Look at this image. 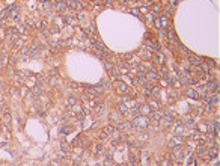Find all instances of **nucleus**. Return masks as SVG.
<instances>
[{"label":"nucleus","instance_id":"26","mask_svg":"<svg viewBox=\"0 0 220 166\" xmlns=\"http://www.w3.org/2000/svg\"><path fill=\"white\" fill-rule=\"evenodd\" d=\"M161 76L169 77V71H167V68H166V66H163V68H161Z\"/></svg>","mask_w":220,"mask_h":166},{"label":"nucleus","instance_id":"43","mask_svg":"<svg viewBox=\"0 0 220 166\" xmlns=\"http://www.w3.org/2000/svg\"><path fill=\"white\" fill-rule=\"evenodd\" d=\"M51 33H59V27H57V26H54V27L51 29Z\"/></svg>","mask_w":220,"mask_h":166},{"label":"nucleus","instance_id":"48","mask_svg":"<svg viewBox=\"0 0 220 166\" xmlns=\"http://www.w3.org/2000/svg\"><path fill=\"white\" fill-rule=\"evenodd\" d=\"M104 3H106V5H109V6H112V0H104Z\"/></svg>","mask_w":220,"mask_h":166},{"label":"nucleus","instance_id":"18","mask_svg":"<svg viewBox=\"0 0 220 166\" xmlns=\"http://www.w3.org/2000/svg\"><path fill=\"white\" fill-rule=\"evenodd\" d=\"M140 51H142V55H143V59H146V60L151 59V51L149 50H140Z\"/></svg>","mask_w":220,"mask_h":166},{"label":"nucleus","instance_id":"28","mask_svg":"<svg viewBox=\"0 0 220 166\" xmlns=\"http://www.w3.org/2000/svg\"><path fill=\"white\" fill-rule=\"evenodd\" d=\"M71 131H72L71 127H63V128H62V133H63V134H68V133H71Z\"/></svg>","mask_w":220,"mask_h":166},{"label":"nucleus","instance_id":"24","mask_svg":"<svg viewBox=\"0 0 220 166\" xmlns=\"http://www.w3.org/2000/svg\"><path fill=\"white\" fill-rule=\"evenodd\" d=\"M60 148H62V151H63V152H68V151H70V147L66 145V142H62V145H60Z\"/></svg>","mask_w":220,"mask_h":166},{"label":"nucleus","instance_id":"36","mask_svg":"<svg viewBox=\"0 0 220 166\" xmlns=\"http://www.w3.org/2000/svg\"><path fill=\"white\" fill-rule=\"evenodd\" d=\"M207 64H208L211 68H214V66H216V62H214V60H211V59H207Z\"/></svg>","mask_w":220,"mask_h":166},{"label":"nucleus","instance_id":"4","mask_svg":"<svg viewBox=\"0 0 220 166\" xmlns=\"http://www.w3.org/2000/svg\"><path fill=\"white\" fill-rule=\"evenodd\" d=\"M145 47H146V50H149V51H160V45L152 42L151 39L145 41Z\"/></svg>","mask_w":220,"mask_h":166},{"label":"nucleus","instance_id":"35","mask_svg":"<svg viewBox=\"0 0 220 166\" xmlns=\"http://www.w3.org/2000/svg\"><path fill=\"white\" fill-rule=\"evenodd\" d=\"M92 51H93V55H95V56H98V57H103V53H101V51H98L97 48H93Z\"/></svg>","mask_w":220,"mask_h":166},{"label":"nucleus","instance_id":"27","mask_svg":"<svg viewBox=\"0 0 220 166\" xmlns=\"http://www.w3.org/2000/svg\"><path fill=\"white\" fill-rule=\"evenodd\" d=\"M122 57H124L125 60H131L133 59V55H131V53H125V55H122Z\"/></svg>","mask_w":220,"mask_h":166},{"label":"nucleus","instance_id":"52","mask_svg":"<svg viewBox=\"0 0 220 166\" xmlns=\"http://www.w3.org/2000/svg\"><path fill=\"white\" fill-rule=\"evenodd\" d=\"M0 100H2V94H0Z\"/></svg>","mask_w":220,"mask_h":166},{"label":"nucleus","instance_id":"51","mask_svg":"<svg viewBox=\"0 0 220 166\" xmlns=\"http://www.w3.org/2000/svg\"><path fill=\"white\" fill-rule=\"evenodd\" d=\"M2 110H3V109H2V106H0V113H2Z\"/></svg>","mask_w":220,"mask_h":166},{"label":"nucleus","instance_id":"10","mask_svg":"<svg viewBox=\"0 0 220 166\" xmlns=\"http://www.w3.org/2000/svg\"><path fill=\"white\" fill-rule=\"evenodd\" d=\"M187 97H190V98H193V100H199L201 97H199V94H198V91H194V89H189L187 91Z\"/></svg>","mask_w":220,"mask_h":166},{"label":"nucleus","instance_id":"37","mask_svg":"<svg viewBox=\"0 0 220 166\" xmlns=\"http://www.w3.org/2000/svg\"><path fill=\"white\" fill-rule=\"evenodd\" d=\"M166 12H167L169 15H172V14H173V8H172V6H167V8H166Z\"/></svg>","mask_w":220,"mask_h":166},{"label":"nucleus","instance_id":"17","mask_svg":"<svg viewBox=\"0 0 220 166\" xmlns=\"http://www.w3.org/2000/svg\"><path fill=\"white\" fill-rule=\"evenodd\" d=\"M29 51H30V55H32V56H38V55H39V50H38V47H35V45H32Z\"/></svg>","mask_w":220,"mask_h":166},{"label":"nucleus","instance_id":"41","mask_svg":"<svg viewBox=\"0 0 220 166\" xmlns=\"http://www.w3.org/2000/svg\"><path fill=\"white\" fill-rule=\"evenodd\" d=\"M71 88H72V89H79L80 85H79V83H71Z\"/></svg>","mask_w":220,"mask_h":166},{"label":"nucleus","instance_id":"12","mask_svg":"<svg viewBox=\"0 0 220 166\" xmlns=\"http://www.w3.org/2000/svg\"><path fill=\"white\" fill-rule=\"evenodd\" d=\"M118 112H119V113H122V115H127V113H128V106L125 104V103H121Z\"/></svg>","mask_w":220,"mask_h":166},{"label":"nucleus","instance_id":"9","mask_svg":"<svg viewBox=\"0 0 220 166\" xmlns=\"http://www.w3.org/2000/svg\"><path fill=\"white\" fill-rule=\"evenodd\" d=\"M95 48L98 50V51H103V53H109V51H110V50L106 47L103 42H100V41H97V42H95Z\"/></svg>","mask_w":220,"mask_h":166},{"label":"nucleus","instance_id":"5","mask_svg":"<svg viewBox=\"0 0 220 166\" xmlns=\"http://www.w3.org/2000/svg\"><path fill=\"white\" fill-rule=\"evenodd\" d=\"M54 8H56V11L57 12H60V14H63V12H66L68 11V5H66V2H56V5H54Z\"/></svg>","mask_w":220,"mask_h":166},{"label":"nucleus","instance_id":"50","mask_svg":"<svg viewBox=\"0 0 220 166\" xmlns=\"http://www.w3.org/2000/svg\"><path fill=\"white\" fill-rule=\"evenodd\" d=\"M125 166H136V163H133V161H130V163H127Z\"/></svg>","mask_w":220,"mask_h":166},{"label":"nucleus","instance_id":"32","mask_svg":"<svg viewBox=\"0 0 220 166\" xmlns=\"http://www.w3.org/2000/svg\"><path fill=\"white\" fill-rule=\"evenodd\" d=\"M98 138L101 139V140H104V139H107V133H104V131H101L100 134H98Z\"/></svg>","mask_w":220,"mask_h":166},{"label":"nucleus","instance_id":"40","mask_svg":"<svg viewBox=\"0 0 220 166\" xmlns=\"http://www.w3.org/2000/svg\"><path fill=\"white\" fill-rule=\"evenodd\" d=\"M187 125H194V119H193V118L187 119Z\"/></svg>","mask_w":220,"mask_h":166},{"label":"nucleus","instance_id":"19","mask_svg":"<svg viewBox=\"0 0 220 166\" xmlns=\"http://www.w3.org/2000/svg\"><path fill=\"white\" fill-rule=\"evenodd\" d=\"M66 103H68V106H70V107H74L75 103H77V100H75L74 97H70V98L66 100Z\"/></svg>","mask_w":220,"mask_h":166},{"label":"nucleus","instance_id":"11","mask_svg":"<svg viewBox=\"0 0 220 166\" xmlns=\"http://www.w3.org/2000/svg\"><path fill=\"white\" fill-rule=\"evenodd\" d=\"M158 23H160V27L164 29V27H167V26H169V18L163 15V17H160V18H158Z\"/></svg>","mask_w":220,"mask_h":166},{"label":"nucleus","instance_id":"7","mask_svg":"<svg viewBox=\"0 0 220 166\" xmlns=\"http://www.w3.org/2000/svg\"><path fill=\"white\" fill-rule=\"evenodd\" d=\"M145 77H146V78H149V80H154V78L157 80V78H160V74H158V73L155 71V68H154V69H151L149 73H146V74H145Z\"/></svg>","mask_w":220,"mask_h":166},{"label":"nucleus","instance_id":"38","mask_svg":"<svg viewBox=\"0 0 220 166\" xmlns=\"http://www.w3.org/2000/svg\"><path fill=\"white\" fill-rule=\"evenodd\" d=\"M26 30H27L26 26H20V27H18V33H20V32H21V33H26Z\"/></svg>","mask_w":220,"mask_h":166},{"label":"nucleus","instance_id":"33","mask_svg":"<svg viewBox=\"0 0 220 166\" xmlns=\"http://www.w3.org/2000/svg\"><path fill=\"white\" fill-rule=\"evenodd\" d=\"M139 139H140V140H146V139H148V134H146V133H140V134H139Z\"/></svg>","mask_w":220,"mask_h":166},{"label":"nucleus","instance_id":"34","mask_svg":"<svg viewBox=\"0 0 220 166\" xmlns=\"http://www.w3.org/2000/svg\"><path fill=\"white\" fill-rule=\"evenodd\" d=\"M113 68H115V66H113L112 64H110V62H106V69H109V71H112Z\"/></svg>","mask_w":220,"mask_h":166},{"label":"nucleus","instance_id":"47","mask_svg":"<svg viewBox=\"0 0 220 166\" xmlns=\"http://www.w3.org/2000/svg\"><path fill=\"white\" fill-rule=\"evenodd\" d=\"M149 38H151V33H149V32H146V33H145V39H146V41H148Z\"/></svg>","mask_w":220,"mask_h":166},{"label":"nucleus","instance_id":"2","mask_svg":"<svg viewBox=\"0 0 220 166\" xmlns=\"http://www.w3.org/2000/svg\"><path fill=\"white\" fill-rule=\"evenodd\" d=\"M66 5L70 6L72 11H80V9H83V3L79 2V0H68Z\"/></svg>","mask_w":220,"mask_h":166},{"label":"nucleus","instance_id":"49","mask_svg":"<svg viewBox=\"0 0 220 166\" xmlns=\"http://www.w3.org/2000/svg\"><path fill=\"white\" fill-rule=\"evenodd\" d=\"M83 17H84L83 14H79V15H77V18H79V20H83Z\"/></svg>","mask_w":220,"mask_h":166},{"label":"nucleus","instance_id":"8","mask_svg":"<svg viewBox=\"0 0 220 166\" xmlns=\"http://www.w3.org/2000/svg\"><path fill=\"white\" fill-rule=\"evenodd\" d=\"M208 89L211 92H219V82L217 80H211L208 83Z\"/></svg>","mask_w":220,"mask_h":166},{"label":"nucleus","instance_id":"30","mask_svg":"<svg viewBox=\"0 0 220 166\" xmlns=\"http://www.w3.org/2000/svg\"><path fill=\"white\" fill-rule=\"evenodd\" d=\"M143 94H145V97H148V98H149V97H151V94H152V91L145 88V89H143Z\"/></svg>","mask_w":220,"mask_h":166},{"label":"nucleus","instance_id":"46","mask_svg":"<svg viewBox=\"0 0 220 166\" xmlns=\"http://www.w3.org/2000/svg\"><path fill=\"white\" fill-rule=\"evenodd\" d=\"M83 118H84V115H83V113H79V115H77V119H79V121H81Z\"/></svg>","mask_w":220,"mask_h":166},{"label":"nucleus","instance_id":"13","mask_svg":"<svg viewBox=\"0 0 220 166\" xmlns=\"http://www.w3.org/2000/svg\"><path fill=\"white\" fill-rule=\"evenodd\" d=\"M32 92H33V95H41L42 94V88L38 86V85H35L33 88H32Z\"/></svg>","mask_w":220,"mask_h":166},{"label":"nucleus","instance_id":"45","mask_svg":"<svg viewBox=\"0 0 220 166\" xmlns=\"http://www.w3.org/2000/svg\"><path fill=\"white\" fill-rule=\"evenodd\" d=\"M101 149H103V147H101V145H97V147H95V151H97V152H101Z\"/></svg>","mask_w":220,"mask_h":166},{"label":"nucleus","instance_id":"1","mask_svg":"<svg viewBox=\"0 0 220 166\" xmlns=\"http://www.w3.org/2000/svg\"><path fill=\"white\" fill-rule=\"evenodd\" d=\"M148 125V119L145 118V116H139L137 115L136 118H134V121H133V127H136L139 131H143V128Z\"/></svg>","mask_w":220,"mask_h":166},{"label":"nucleus","instance_id":"25","mask_svg":"<svg viewBox=\"0 0 220 166\" xmlns=\"http://www.w3.org/2000/svg\"><path fill=\"white\" fill-rule=\"evenodd\" d=\"M50 86H57V77H51L50 78Z\"/></svg>","mask_w":220,"mask_h":166},{"label":"nucleus","instance_id":"31","mask_svg":"<svg viewBox=\"0 0 220 166\" xmlns=\"http://www.w3.org/2000/svg\"><path fill=\"white\" fill-rule=\"evenodd\" d=\"M106 57H107L109 60H113V59H115V55H113V53H110V51H109V53H106Z\"/></svg>","mask_w":220,"mask_h":166},{"label":"nucleus","instance_id":"16","mask_svg":"<svg viewBox=\"0 0 220 166\" xmlns=\"http://www.w3.org/2000/svg\"><path fill=\"white\" fill-rule=\"evenodd\" d=\"M205 152H207V148H205V145H203V143H201V147L198 148V154L201 156V157H203V154H205Z\"/></svg>","mask_w":220,"mask_h":166},{"label":"nucleus","instance_id":"44","mask_svg":"<svg viewBox=\"0 0 220 166\" xmlns=\"http://www.w3.org/2000/svg\"><path fill=\"white\" fill-rule=\"evenodd\" d=\"M131 14H134V15H139V9H136V8H133V9H131Z\"/></svg>","mask_w":220,"mask_h":166},{"label":"nucleus","instance_id":"42","mask_svg":"<svg viewBox=\"0 0 220 166\" xmlns=\"http://www.w3.org/2000/svg\"><path fill=\"white\" fill-rule=\"evenodd\" d=\"M15 45H23V39L17 38V39H15Z\"/></svg>","mask_w":220,"mask_h":166},{"label":"nucleus","instance_id":"23","mask_svg":"<svg viewBox=\"0 0 220 166\" xmlns=\"http://www.w3.org/2000/svg\"><path fill=\"white\" fill-rule=\"evenodd\" d=\"M95 112H97L98 115H101V113L104 112V106H103V104H98V106H97V109H95Z\"/></svg>","mask_w":220,"mask_h":166},{"label":"nucleus","instance_id":"15","mask_svg":"<svg viewBox=\"0 0 220 166\" xmlns=\"http://www.w3.org/2000/svg\"><path fill=\"white\" fill-rule=\"evenodd\" d=\"M8 35H9L11 38L15 39V38L18 36V30H17V29H9V30H8Z\"/></svg>","mask_w":220,"mask_h":166},{"label":"nucleus","instance_id":"21","mask_svg":"<svg viewBox=\"0 0 220 166\" xmlns=\"http://www.w3.org/2000/svg\"><path fill=\"white\" fill-rule=\"evenodd\" d=\"M2 119H3V122H5L6 125H9V122H11V115H9V113H5Z\"/></svg>","mask_w":220,"mask_h":166},{"label":"nucleus","instance_id":"29","mask_svg":"<svg viewBox=\"0 0 220 166\" xmlns=\"http://www.w3.org/2000/svg\"><path fill=\"white\" fill-rule=\"evenodd\" d=\"M89 145H91V140H88V139H84V140H81V147H84V148H88Z\"/></svg>","mask_w":220,"mask_h":166},{"label":"nucleus","instance_id":"20","mask_svg":"<svg viewBox=\"0 0 220 166\" xmlns=\"http://www.w3.org/2000/svg\"><path fill=\"white\" fill-rule=\"evenodd\" d=\"M63 21H66L68 24H75V18L74 17H63Z\"/></svg>","mask_w":220,"mask_h":166},{"label":"nucleus","instance_id":"14","mask_svg":"<svg viewBox=\"0 0 220 166\" xmlns=\"http://www.w3.org/2000/svg\"><path fill=\"white\" fill-rule=\"evenodd\" d=\"M149 109L151 110H158V109H160V103H158V101H151L149 103Z\"/></svg>","mask_w":220,"mask_h":166},{"label":"nucleus","instance_id":"6","mask_svg":"<svg viewBox=\"0 0 220 166\" xmlns=\"http://www.w3.org/2000/svg\"><path fill=\"white\" fill-rule=\"evenodd\" d=\"M187 55H189V60H190L193 65H202V59H201L199 56H196L194 53H191V51H189Z\"/></svg>","mask_w":220,"mask_h":166},{"label":"nucleus","instance_id":"39","mask_svg":"<svg viewBox=\"0 0 220 166\" xmlns=\"http://www.w3.org/2000/svg\"><path fill=\"white\" fill-rule=\"evenodd\" d=\"M50 74H51L53 77H56V76H57V69H54V68H53V69H50Z\"/></svg>","mask_w":220,"mask_h":166},{"label":"nucleus","instance_id":"3","mask_svg":"<svg viewBox=\"0 0 220 166\" xmlns=\"http://www.w3.org/2000/svg\"><path fill=\"white\" fill-rule=\"evenodd\" d=\"M182 142H184V138H181V136L178 134V136H175V138L169 142V147L170 148H180Z\"/></svg>","mask_w":220,"mask_h":166},{"label":"nucleus","instance_id":"22","mask_svg":"<svg viewBox=\"0 0 220 166\" xmlns=\"http://www.w3.org/2000/svg\"><path fill=\"white\" fill-rule=\"evenodd\" d=\"M113 130H115V127H113V125H107V127H104V130H103V131H104V133H107V134H110V133H112Z\"/></svg>","mask_w":220,"mask_h":166}]
</instances>
